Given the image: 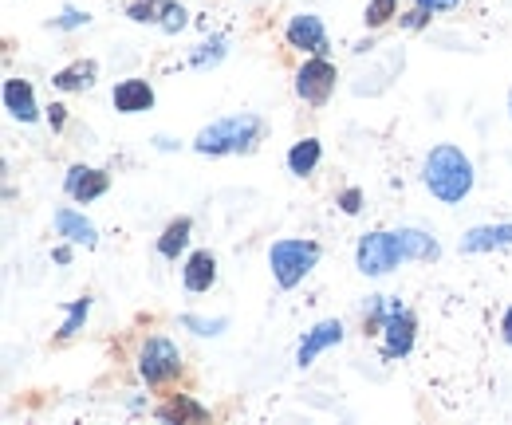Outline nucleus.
Instances as JSON below:
<instances>
[{
  "label": "nucleus",
  "mask_w": 512,
  "mask_h": 425,
  "mask_svg": "<svg viewBox=\"0 0 512 425\" xmlns=\"http://www.w3.org/2000/svg\"><path fill=\"white\" fill-rule=\"evenodd\" d=\"M422 182L426 189L442 201V205H461L469 193H473V162L461 146L453 142H442L426 154V166H422Z\"/></svg>",
  "instance_id": "1"
},
{
  "label": "nucleus",
  "mask_w": 512,
  "mask_h": 425,
  "mask_svg": "<svg viewBox=\"0 0 512 425\" xmlns=\"http://www.w3.org/2000/svg\"><path fill=\"white\" fill-rule=\"evenodd\" d=\"M260 134H264V119L241 111V115L209 122V126L193 138V150H197V154H213V158H221V154H249V150H256Z\"/></svg>",
  "instance_id": "2"
},
{
  "label": "nucleus",
  "mask_w": 512,
  "mask_h": 425,
  "mask_svg": "<svg viewBox=\"0 0 512 425\" xmlns=\"http://www.w3.org/2000/svg\"><path fill=\"white\" fill-rule=\"evenodd\" d=\"M316 260H320V244L304 241V237H284V241L268 248V268H272V276L284 292L300 288L304 276L316 268Z\"/></svg>",
  "instance_id": "3"
},
{
  "label": "nucleus",
  "mask_w": 512,
  "mask_h": 425,
  "mask_svg": "<svg viewBox=\"0 0 512 425\" xmlns=\"http://www.w3.org/2000/svg\"><path fill=\"white\" fill-rule=\"evenodd\" d=\"M182 374V351L174 339L166 335H150L142 347H138V378L146 386H166Z\"/></svg>",
  "instance_id": "4"
},
{
  "label": "nucleus",
  "mask_w": 512,
  "mask_h": 425,
  "mask_svg": "<svg viewBox=\"0 0 512 425\" xmlns=\"http://www.w3.org/2000/svg\"><path fill=\"white\" fill-rule=\"evenodd\" d=\"M418 339V315L402 304L398 296H386V323H383V359H406Z\"/></svg>",
  "instance_id": "5"
},
{
  "label": "nucleus",
  "mask_w": 512,
  "mask_h": 425,
  "mask_svg": "<svg viewBox=\"0 0 512 425\" xmlns=\"http://www.w3.org/2000/svg\"><path fill=\"white\" fill-rule=\"evenodd\" d=\"M402 244H398V233H367L355 244V264L363 276H386L402 264Z\"/></svg>",
  "instance_id": "6"
},
{
  "label": "nucleus",
  "mask_w": 512,
  "mask_h": 425,
  "mask_svg": "<svg viewBox=\"0 0 512 425\" xmlns=\"http://www.w3.org/2000/svg\"><path fill=\"white\" fill-rule=\"evenodd\" d=\"M335 79H339L335 63L327 60V56H312V60L296 71V95L308 107H327V99L335 95Z\"/></svg>",
  "instance_id": "7"
},
{
  "label": "nucleus",
  "mask_w": 512,
  "mask_h": 425,
  "mask_svg": "<svg viewBox=\"0 0 512 425\" xmlns=\"http://www.w3.org/2000/svg\"><path fill=\"white\" fill-rule=\"evenodd\" d=\"M284 40H288V48H296V52L327 56V28H323V20L316 16V12H300V16H292L288 28H284Z\"/></svg>",
  "instance_id": "8"
},
{
  "label": "nucleus",
  "mask_w": 512,
  "mask_h": 425,
  "mask_svg": "<svg viewBox=\"0 0 512 425\" xmlns=\"http://www.w3.org/2000/svg\"><path fill=\"white\" fill-rule=\"evenodd\" d=\"M64 189L71 201H79V205H91V201H99L107 189H111V174L107 170H99V166H71L64 178Z\"/></svg>",
  "instance_id": "9"
},
{
  "label": "nucleus",
  "mask_w": 512,
  "mask_h": 425,
  "mask_svg": "<svg viewBox=\"0 0 512 425\" xmlns=\"http://www.w3.org/2000/svg\"><path fill=\"white\" fill-rule=\"evenodd\" d=\"M339 343H343V323H339V319H320L312 331H304V339H300V347H296V366L308 370L327 347H339Z\"/></svg>",
  "instance_id": "10"
},
{
  "label": "nucleus",
  "mask_w": 512,
  "mask_h": 425,
  "mask_svg": "<svg viewBox=\"0 0 512 425\" xmlns=\"http://www.w3.org/2000/svg\"><path fill=\"white\" fill-rule=\"evenodd\" d=\"M111 103L119 115H142L154 107V87H150V79H123V83H115Z\"/></svg>",
  "instance_id": "11"
},
{
  "label": "nucleus",
  "mask_w": 512,
  "mask_h": 425,
  "mask_svg": "<svg viewBox=\"0 0 512 425\" xmlns=\"http://www.w3.org/2000/svg\"><path fill=\"white\" fill-rule=\"evenodd\" d=\"M497 248H512V221L501 225H477L461 237V252L465 256H477V252H497Z\"/></svg>",
  "instance_id": "12"
},
{
  "label": "nucleus",
  "mask_w": 512,
  "mask_h": 425,
  "mask_svg": "<svg viewBox=\"0 0 512 425\" xmlns=\"http://www.w3.org/2000/svg\"><path fill=\"white\" fill-rule=\"evenodd\" d=\"M182 284H186V292H193V296H201V292H209L217 284V256L209 248L190 252V260L182 268Z\"/></svg>",
  "instance_id": "13"
},
{
  "label": "nucleus",
  "mask_w": 512,
  "mask_h": 425,
  "mask_svg": "<svg viewBox=\"0 0 512 425\" xmlns=\"http://www.w3.org/2000/svg\"><path fill=\"white\" fill-rule=\"evenodd\" d=\"M4 111L16 122H36L40 107H36V91L28 79H4Z\"/></svg>",
  "instance_id": "14"
},
{
  "label": "nucleus",
  "mask_w": 512,
  "mask_h": 425,
  "mask_svg": "<svg viewBox=\"0 0 512 425\" xmlns=\"http://www.w3.org/2000/svg\"><path fill=\"white\" fill-rule=\"evenodd\" d=\"M154 414H158V422H166V425L209 422V410H205L197 398H190V394H170Z\"/></svg>",
  "instance_id": "15"
},
{
  "label": "nucleus",
  "mask_w": 512,
  "mask_h": 425,
  "mask_svg": "<svg viewBox=\"0 0 512 425\" xmlns=\"http://www.w3.org/2000/svg\"><path fill=\"white\" fill-rule=\"evenodd\" d=\"M56 233H60L64 241H71V244H83V248H95V244H99L95 225H91V221H87L79 209H71V205L56 209Z\"/></svg>",
  "instance_id": "16"
},
{
  "label": "nucleus",
  "mask_w": 512,
  "mask_h": 425,
  "mask_svg": "<svg viewBox=\"0 0 512 425\" xmlns=\"http://www.w3.org/2000/svg\"><path fill=\"white\" fill-rule=\"evenodd\" d=\"M95 79H99V63L75 60V63H67L64 71H56V75H52V87H56V91H64V95H71V91H91V87H95Z\"/></svg>",
  "instance_id": "17"
},
{
  "label": "nucleus",
  "mask_w": 512,
  "mask_h": 425,
  "mask_svg": "<svg viewBox=\"0 0 512 425\" xmlns=\"http://www.w3.org/2000/svg\"><path fill=\"white\" fill-rule=\"evenodd\" d=\"M190 233H193V217H174L162 229V237H158V256L162 260H178L186 252V244H190Z\"/></svg>",
  "instance_id": "18"
},
{
  "label": "nucleus",
  "mask_w": 512,
  "mask_h": 425,
  "mask_svg": "<svg viewBox=\"0 0 512 425\" xmlns=\"http://www.w3.org/2000/svg\"><path fill=\"white\" fill-rule=\"evenodd\" d=\"M320 158H323L320 138H300V142L288 150V174H296V178H308V174H316Z\"/></svg>",
  "instance_id": "19"
},
{
  "label": "nucleus",
  "mask_w": 512,
  "mask_h": 425,
  "mask_svg": "<svg viewBox=\"0 0 512 425\" xmlns=\"http://www.w3.org/2000/svg\"><path fill=\"white\" fill-rule=\"evenodd\" d=\"M67 311V319H64V327L56 331V339L60 343H71L79 331H83V323H87V315H91V296H79V300H67L64 304Z\"/></svg>",
  "instance_id": "20"
},
{
  "label": "nucleus",
  "mask_w": 512,
  "mask_h": 425,
  "mask_svg": "<svg viewBox=\"0 0 512 425\" xmlns=\"http://www.w3.org/2000/svg\"><path fill=\"white\" fill-rule=\"evenodd\" d=\"M170 0H130L127 4V16L134 24H162Z\"/></svg>",
  "instance_id": "21"
},
{
  "label": "nucleus",
  "mask_w": 512,
  "mask_h": 425,
  "mask_svg": "<svg viewBox=\"0 0 512 425\" xmlns=\"http://www.w3.org/2000/svg\"><path fill=\"white\" fill-rule=\"evenodd\" d=\"M225 52H229V40L225 36H209L205 44H197V52L190 56L193 67H217V63L225 60Z\"/></svg>",
  "instance_id": "22"
},
{
  "label": "nucleus",
  "mask_w": 512,
  "mask_h": 425,
  "mask_svg": "<svg viewBox=\"0 0 512 425\" xmlns=\"http://www.w3.org/2000/svg\"><path fill=\"white\" fill-rule=\"evenodd\" d=\"M398 16V0H367V12H363V24L371 28V32H379L386 28L390 20Z\"/></svg>",
  "instance_id": "23"
},
{
  "label": "nucleus",
  "mask_w": 512,
  "mask_h": 425,
  "mask_svg": "<svg viewBox=\"0 0 512 425\" xmlns=\"http://www.w3.org/2000/svg\"><path fill=\"white\" fill-rule=\"evenodd\" d=\"M386 323V296H371L363 307V335H383Z\"/></svg>",
  "instance_id": "24"
},
{
  "label": "nucleus",
  "mask_w": 512,
  "mask_h": 425,
  "mask_svg": "<svg viewBox=\"0 0 512 425\" xmlns=\"http://www.w3.org/2000/svg\"><path fill=\"white\" fill-rule=\"evenodd\" d=\"M182 327H186V331H193V335H201V339H205V335L213 339V335H221V331L229 327V319H201V315H182Z\"/></svg>",
  "instance_id": "25"
},
{
  "label": "nucleus",
  "mask_w": 512,
  "mask_h": 425,
  "mask_svg": "<svg viewBox=\"0 0 512 425\" xmlns=\"http://www.w3.org/2000/svg\"><path fill=\"white\" fill-rule=\"evenodd\" d=\"M87 24H91V16L83 8H75V4H67L64 12L52 20V28H60V32H75V28H87Z\"/></svg>",
  "instance_id": "26"
},
{
  "label": "nucleus",
  "mask_w": 512,
  "mask_h": 425,
  "mask_svg": "<svg viewBox=\"0 0 512 425\" xmlns=\"http://www.w3.org/2000/svg\"><path fill=\"white\" fill-rule=\"evenodd\" d=\"M186 24H190V12H186L178 0H170V8H166V16H162V24H158V28H162V32H170V36H178Z\"/></svg>",
  "instance_id": "27"
},
{
  "label": "nucleus",
  "mask_w": 512,
  "mask_h": 425,
  "mask_svg": "<svg viewBox=\"0 0 512 425\" xmlns=\"http://www.w3.org/2000/svg\"><path fill=\"white\" fill-rule=\"evenodd\" d=\"M430 16H434V12H426V8L414 4L410 12L398 16V28H406V32H422V28H430Z\"/></svg>",
  "instance_id": "28"
},
{
  "label": "nucleus",
  "mask_w": 512,
  "mask_h": 425,
  "mask_svg": "<svg viewBox=\"0 0 512 425\" xmlns=\"http://www.w3.org/2000/svg\"><path fill=\"white\" fill-rule=\"evenodd\" d=\"M335 201H339V209H343L347 217H355V213L363 209V189H359V185H347V189H343Z\"/></svg>",
  "instance_id": "29"
},
{
  "label": "nucleus",
  "mask_w": 512,
  "mask_h": 425,
  "mask_svg": "<svg viewBox=\"0 0 512 425\" xmlns=\"http://www.w3.org/2000/svg\"><path fill=\"white\" fill-rule=\"evenodd\" d=\"M48 126H52L56 134L67 126V107H64V103H52V107H48Z\"/></svg>",
  "instance_id": "30"
},
{
  "label": "nucleus",
  "mask_w": 512,
  "mask_h": 425,
  "mask_svg": "<svg viewBox=\"0 0 512 425\" xmlns=\"http://www.w3.org/2000/svg\"><path fill=\"white\" fill-rule=\"evenodd\" d=\"M418 8H426V12H449V8H457L461 0H414Z\"/></svg>",
  "instance_id": "31"
},
{
  "label": "nucleus",
  "mask_w": 512,
  "mask_h": 425,
  "mask_svg": "<svg viewBox=\"0 0 512 425\" xmlns=\"http://www.w3.org/2000/svg\"><path fill=\"white\" fill-rule=\"evenodd\" d=\"M52 260H56V264H71V241L56 244V248H52Z\"/></svg>",
  "instance_id": "32"
},
{
  "label": "nucleus",
  "mask_w": 512,
  "mask_h": 425,
  "mask_svg": "<svg viewBox=\"0 0 512 425\" xmlns=\"http://www.w3.org/2000/svg\"><path fill=\"white\" fill-rule=\"evenodd\" d=\"M501 339H505V343L512 347V307L505 311V319H501Z\"/></svg>",
  "instance_id": "33"
},
{
  "label": "nucleus",
  "mask_w": 512,
  "mask_h": 425,
  "mask_svg": "<svg viewBox=\"0 0 512 425\" xmlns=\"http://www.w3.org/2000/svg\"><path fill=\"white\" fill-rule=\"evenodd\" d=\"M154 146H158V150H174L178 142H174V138H162V134H158V138H154Z\"/></svg>",
  "instance_id": "34"
},
{
  "label": "nucleus",
  "mask_w": 512,
  "mask_h": 425,
  "mask_svg": "<svg viewBox=\"0 0 512 425\" xmlns=\"http://www.w3.org/2000/svg\"><path fill=\"white\" fill-rule=\"evenodd\" d=\"M509 115H512V95H509Z\"/></svg>",
  "instance_id": "35"
}]
</instances>
